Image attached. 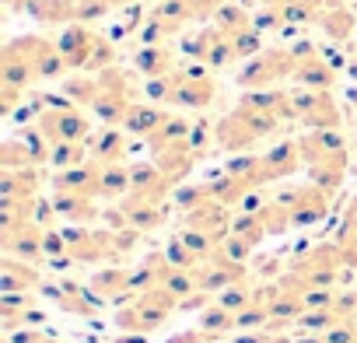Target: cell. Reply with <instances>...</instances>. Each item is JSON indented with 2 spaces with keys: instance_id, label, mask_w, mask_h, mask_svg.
I'll use <instances>...</instances> for the list:
<instances>
[{
  "instance_id": "6da1fadb",
  "label": "cell",
  "mask_w": 357,
  "mask_h": 343,
  "mask_svg": "<svg viewBox=\"0 0 357 343\" xmlns=\"http://www.w3.org/2000/svg\"><path fill=\"white\" fill-rule=\"evenodd\" d=\"M294 70H298L294 53L284 49V46H273V49L256 53V56L238 70V84H242V88H252V91H266V88H273L280 77H294Z\"/></svg>"
},
{
  "instance_id": "7a4b0ae2",
  "label": "cell",
  "mask_w": 357,
  "mask_h": 343,
  "mask_svg": "<svg viewBox=\"0 0 357 343\" xmlns=\"http://www.w3.org/2000/svg\"><path fill=\"white\" fill-rule=\"evenodd\" d=\"M39 133L50 144H84L91 126H88L81 109H74L67 102H53V109H46L39 116Z\"/></svg>"
},
{
  "instance_id": "3957f363",
  "label": "cell",
  "mask_w": 357,
  "mask_h": 343,
  "mask_svg": "<svg viewBox=\"0 0 357 343\" xmlns=\"http://www.w3.org/2000/svg\"><path fill=\"white\" fill-rule=\"evenodd\" d=\"M218 95L214 77L204 67H183V70H172V102L183 105V109H204L211 105Z\"/></svg>"
},
{
  "instance_id": "277c9868",
  "label": "cell",
  "mask_w": 357,
  "mask_h": 343,
  "mask_svg": "<svg viewBox=\"0 0 357 343\" xmlns=\"http://www.w3.org/2000/svg\"><path fill=\"white\" fill-rule=\"evenodd\" d=\"M11 46L25 56V63L32 67V74H36L39 81L60 77V74L67 70V60H63V53H60V46H56L53 39H43V36H18Z\"/></svg>"
},
{
  "instance_id": "5b68a950",
  "label": "cell",
  "mask_w": 357,
  "mask_h": 343,
  "mask_svg": "<svg viewBox=\"0 0 357 343\" xmlns=\"http://www.w3.org/2000/svg\"><path fill=\"white\" fill-rule=\"evenodd\" d=\"M294 98V116L308 126V130H336L340 126V109L333 102L329 91H298Z\"/></svg>"
},
{
  "instance_id": "8992f818",
  "label": "cell",
  "mask_w": 357,
  "mask_h": 343,
  "mask_svg": "<svg viewBox=\"0 0 357 343\" xmlns=\"http://www.w3.org/2000/svg\"><path fill=\"white\" fill-rule=\"evenodd\" d=\"M186 53H190V56H197L204 67H228L231 60H238V53H235L231 39H228L218 25L200 29V32L186 43Z\"/></svg>"
},
{
  "instance_id": "52a82bcc",
  "label": "cell",
  "mask_w": 357,
  "mask_h": 343,
  "mask_svg": "<svg viewBox=\"0 0 357 343\" xmlns=\"http://www.w3.org/2000/svg\"><path fill=\"white\" fill-rule=\"evenodd\" d=\"M98 39H102V32H95L91 25H63L56 46H60V53L67 60V70H88Z\"/></svg>"
},
{
  "instance_id": "ba28073f",
  "label": "cell",
  "mask_w": 357,
  "mask_h": 343,
  "mask_svg": "<svg viewBox=\"0 0 357 343\" xmlns=\"http://www.w3.org/2000/svg\"><path fill=\"white\" fill-rule=\"evenodd\" d=\"M154 165L168 176V183H183L190 176V168L197 165V147L186 140H175V144H165L154 151Z\"/></svg>"
},
{
  "instance_id": "9c48e42d",
  "label": "cell",
  "mask_w": 357,
  "mask_h": 343,
  "mask_svg": "<svg viewBox=\"0 0 357 343\" xmlns=\"http://www.w3.org/2000/svg\"><path fill=\"white\" fill-rule=\"evenodd\" d=\"M81 4L84 0H29L22 11L43 25H81Z\"/></svg>"
},
{
  "instance_id": "30bf717a",
  "label": "cell",
  "mask_w": 357,
  "mask_h": 343,
  "mask_svg": "<svg viewBox=\"0 0 357 343\" xmlns=\"http://www.w3.org/2000/svg\"><path fill=\"white\" fill-rule=\"evenodd\" d=\"M301 165H305V158H301V147H298V144H280V147H273L270 154H263V168H266V183L294 176V172H298Z\"/></svg>"
},
{
  "instance_id": "8fae6325",
  "label": "cell",
  "mask_w": 357,
  "mask_h": 343,
  "mask_svg": "<svg viewBox=\"0 0 357 343\" xmlns=\"http://www.w3.org/2000/svg\"><path fill=\"white\" fill-rule=\"evenodd\" d=\"M319 29H322L326 39H333V43H347V39L354 36V29H357V18H354V11L343 4V0H336L333 8L322 11Z\"/></svg>"
},
{
  "instance_id": "7c38bea8",
  "label": "cell",
  "mask_w": 357,
  "mask_h": 343,
  "mask_svg": "<svg viewBox=\"0 0 357 343\" xmlns=\"http://www.w3.org/2000/svg\"><path fill=\"white\" fill-rule=\"evenodd\" d=\"M294 81H301L308 91H329V84L336 81V70H333V63H326L322 56H308V60L298 63Z\"/></svg>"
},
{
  "instance_id": "4fadbf2b",
  "label": "cell",
  "mask_w": 357,
  "mask_h": 343,
  "mask_svg": "<svg viewBox=\"0 0 357 343\" xmlns=\"http://www.w3.org/2000/svg\"><path fill=\"white\" fill-rule=\"evenodd\" d=\"M133 63H137V70H140L147 81L172 74V53H168L165 46H140L137 56H133Z\"/></svg>"
},
{
  "instance_id": "5bb4252c",
  "label": "cell",
  "mask_w": 357,
  "mask_h": 343,
  "mask_svg": "<svg viewBox=\"0 0 357 343\" xmlns=\"http://www.w3.org/2000/svg\"><path fill=\"white\" fill-rule=\"evenodd\" d=\"M168 116L158 109V105H140V102H133L130 105V112H126V119H123V126L130 130V133H140V137H151L161 123H165Z\"/></svg>"
},
{
  "instance_id": "9a60e30c",
  "label": "cell",
  "mask_w": 357,
  "mask_h": 343,
  "mask_svg": "<svg viewBox=\"0 0 357 343\" xmlns=\"http://www.w3.org/2000/svg\"><path fill=\"white\" fill-rule=\"evenodd\" d=\"M36 186H39L36 168H4V197H11V200H32Z\"/></svg>"
},
{
  "instance_id": "2e32d148",
  "label": "cell",
  "mask_w": 357,
  "mask_h": 343,
  "mask_svg": "<svg viewBox=\"0 0 357 343\" xmlns=\"http://www.w3.org/2000/svg\"><path fill=\"white\" fill-rule=\"evenodd\" d=\"M91 154H95V161H102V165H116V161H123V154H126V137L109 126V130H102V133L91 140Z\"/></svg>"
},
{
  "instance_id": "e0dca14e",
  "label": "cell",
  "mask_w": 357,
  "mask_h": 343,
  "mask_svg": "<svg viewBox=\"0 0 357 343\" xmlns=\"http://www.w3.org/2000/svg\"><path fill=\"white\" fill-rule=\"evenodd\" d=\"M53 211L56 214H63V218H70V221H91L98 211L91 207V197H81V193H60L56 190V197H53Z\"/></svg>"
},
{
  "instance_id": "ac0fdd59",
  "label": "cell",
  "mask_w": 357,
  "mask_h": 343,
  "mask_svg": "<svg viewBox=\"0 0 357 343\" xmlns=\"http://www.w3.org/2000/svg\"><path fill=\"white\" fill-rule=\"evenodd\" d=\"M214 25L231 39V36L245 32L249 25H256V18H252V11H249V8H242V4H225V8L214 15Z\"/></svg>"
},
{
  "instance_id": "d6986e66",
  "label": "cell",
  "mask_w": 357,
  "mask_h": 343,
  "mask_svg": "<svg viewBox=\"0 0 357 343\" xmlns=\"http://www.w3.org/2000/svg\"><path fill=\"white\" fill-rule=\"evenodd\" d=\"M102 165V161H98ZM130 193V168L116 165H102V179H98V197H126Z\"/></svg>"
},
{
  "instance_id": "ffe728a7",
  "label": "cell",
  "mask_w": 357,
  "mask_h": 343,
  "mask_svg": "<svg viewBox=\"0 0 357 343\" xmlns=\"http://www.w3.org/2000/svg\"><path fill=\"white\" fill-rule=\"evenodd\" d=\"M231 46H235V53H238V60H252L256 53H263V32H259L256 25H249L245 32H238V36H231Z\"/></svg>"
},
{
  "instance_id": "44dd1931",
  "label": "cell",
  "mask_w": 357,
  "mask_h": 343,
  "mask_svg": "<svg viewBox=\"0 0 357 343\" xmlns=\"http://www.w3.org/2000/svg\"><path fill=\"white\" fill-rule=\"evenodd\" d=\"M50 161H53L60 172H67V168H77V165H84V144H53V151H50Z\"/></svg>"
},
{
  "instance_id": "7402d4cb",
  "label": "cell",
  "mask_w": 357,
  "mask_h": 343,
  "mask_svg": "<svg viewBox=\"0 0 357 343\" xmlns=\"http://www.w3.org/2000/svg\"><path fill=\"white\" fill-rule=\"evenodd\" d=\"M186 4L193 8V18L197 22H214V15L228 4V0H186Z\"/></svg>"
},
{
  "instance_id": "603a6c76",
  "label": "cell",
  "mask_w": 357,
  "mask_h": 343,
  "mask_svg": "<svg viewBox=\"0 0 357 343\" xmlns=\"http://www.w3.org/2000/svg\"><path fill=\"white\" fill-rule=\"evenodd\" d=\"M105 4H109L112 11H123V8H133V4H140V0H105Z\"/></svg>"
},
{
  "instance_id": "cb8c5ba5",
  "label": "cell",
  "mask_w": 357,
  "mask_h": 343,
  "mask_svg": "<svg viewBox=\"0 0 357 343\" xmlns=\"http://www.w3.org/2000/svg\"><path fill=\"white\" fill-rule=\"evenodd\" d=\"M4 4H8V8H15V11H22V8L29 4V0H4Z\"/></svg>"
},
{
  "instance_id": "d4e9b609",
  "label": "cell",
  "mask_w": 357,
  "mask_h": 343,
  "mask_svg": "<svg viewBox=\"0 0 357 343\" xmlns=\"http://www.w3.org/2000/svg\"><path fill=\"white\" fill-rule=\"evenodd\" d=\"M347 74H350V77H354V81H357V56H354V60H350V67H347Z\"/></svg>"
}]
</instances>
